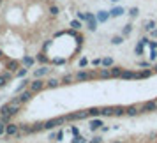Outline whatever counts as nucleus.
I'll return each mask as SVG.
<instances>
[{
  "label": "nucleus",
  "mask_w": 157,
  "mask_h": 143,
  "mask_svg": "<svg viewBox=\"0 0 157 143\" xmlns=\"http://www.w3.org/2000/svg\"><path fill=\"white\" fill-rule=\"evenodd\" d=\"M97 21H106L108 18H109V13H106V11H101V13H97Z\"/></svg>",
  "instance_id": "28"
},
{
  "label": "nucleus",
  "mask_w": 157,
  "mask_h": 143,
  "mask_svg": "<svg viewBox=\"0 0 157 143\" xmlns=\"http://www.w3.org/2000/svg\"><path fill=\"white\" fill-rule=\"evenodd\" d=\"M102 126H104V122L101 120V117H95V118H92V120H90V131H92V133L99 131Z\"/></svg>",
  "instance_id": "12"
},
{
  "label": "nucleus",
  "mask_w": 157,
  "mask_h": 143,
  "mask_svg": "<svg viewBox=\"0 0 157 143\" xmlns=\"http://www.w3.org/2000/svg\"><path fill=\"white\" fill-rule=\"evenodd\" d=\"M20 131H21L23 134H34V131H32V124H20Z\"/></svg>",
  "instance_id": "18"
},
{
  "label": "nucleus",
  "mask_w": 157,
  "mask_h": 143,
  "mask_svg": "<svg viewBox=\"0 0 157 143\" xmlns=\"http://www.w3.org/2000/svg\"><path fill=\"white\" fill-rule=\"evenodd\" d=\"M20 62H21V65H25L27 69H30V67L34 65V62H36V58H34V57H29V55H27V57H23Z\"/></svg>",
  "instance_id": "17"
},
{
  "label": "nucleus",
  "mask_w": 157,
  "mask_h": 143,
  "mask_svg": "<svg viewBox=\"0 0 157 143\" xmlns=\"http://www.w3.org/2000/svg\"><path fill=\"white\" fill-rule=\"evenodd\" d=\"M92 65H94V67H99V65H102V58H94Z\"/></svg>",
  "instance_id": "40"
},
{
  "label": "nucleus",
  "mask_w": 157,
  "mask_h": 143,
  "mask_svg": "<svg viewBox=\"0 0 157 143\" xmlns=\"http://www.w3.org/2000/svg\"><path fill=\"white\" fill-rule=\"evenodd\" d=\"M148 41H150V39H147V37H145V39H141V43H138V44H136L134 53L138 55V57H141V55H143V50H145V44H148Z\"/></svg>",
  "instance_id": "13"
},
{
  "label": "nucleus",
  "mask_w": 157,
  "mask_h": 143,
  "mask_svg": "<svg viewBox=\"0 0 157 143\" xmlns=\"http://www.w3.org/2000/svg\"><path fill=\"white\" fill-rule=\"evenodd\" d=\"M88 143H102V138L101 136H94L92 140H88Z\"/></svg>",
  "instance_id": "41"
},
{
  "label": "nucleus",
  "mask_w": 157,
  "mask_h": 143,
  "mask_svg": "<svg viewBox=\"0 0 157 143\" xmlns=\"http://www.w3.org/2000/svg\"><path fill=\"white\" fill-rule=\"evenodd\" d=\"M111 143H124V141H111Z\"/></svg>",
  "instance_id": "52"
},
{
  "label": "nucleus",
  "mask_w": 157,
  "mask_h": 143,
  "mask_svg": "<svg viewBox=\"0 0 157 143\" xmlns=\"http://www.w3.org/2000/svg\"><path fill=\"white\" fill-rule=\"evenodd\" d=\"M69 25H71V29H74V30H79L81 27H83V23L79 21V20H72V21L69 23Z\"/></svg>",
  "instance_id": "33"
},
{
  "label": "nucleus",
  "mask_w": 157,
  "mask_h": 143,
  "mask_svg": "<svg viewBox=\"0 0 157 143\" xmlns=\"http://www.w3.org/2000/svg\"><path fill=\"white\" fill-rule=\"evenodd\" d=\"M86 64H88V60H86L85 57H83V58H79V67H86Z\"/></svg>",
  "instance_id": "43"
},
{
  "label": "nucleus",
  "mask_w": 157,
  "mask_h": 143,
  "mask_svg": "<svg viewBox=\"0 0 157 143\" xmlns=\"http://www.w3.org/2000/svg\"><path fill=\"white\" fill-rule=\"evenodd\" d=\"M88 110H79V111H74V113H67L65 115V120L67 122H74V120H85L88 118Z\"/></svg>",
  "instance_id": "3"
},
{
  "label": "nucleus",
  "mask_w": 157,
  "mask_h": 143,
  "mask_svg": "<svg viewBox=\"0 0 157 143\" xmlns=\"http://www.w3.org/2000/svg\"><path fill=\"white\" fill-rule=\"evenodd\" d=\"M113 65V58L111 57H104L102 58V67H111Z\"/></svg>",
  "instance_id": "35"
},
{
  "label": "nucleus",
  "mask_w": 157,
  "mask_h": 143,
  "mask_svg": "<svg viewBox=\"0 0 157 143\" xmlns=\"http://www.w3.org/2000/svg\"><path fill=\"white\" fill-rule=\"evenodd\" d=\"M2 57H4V55H2V50H0V58H2Z\"/></svg>",
  "instance_id": "51"
},
{
  "label": "nucleus",
  "mask_w": 157,
  "mask_h": 143,
  "mask_svg": "<svg viewBox=\"0 0 157 143\" xmlns=\"http://www.w3.org/2000/svg\"><path fill=\"white\" fill-rule=\"evenodd\" d=\"M72 81H76L72 74H64V76L60 78V83H62V85H71Z\"/></svg>",
  "instance_id": "22"
},
{
  "label": "nucleus",
  "mask_w": 157,
  "mask_h": 143,
  "mask_svg": "<svg viewBox=\"0 0 157 143\" xmlns=\"http://www.w3.org/2000/svg\"><path fill=\"white\" fill-rule=\"evenodd\" d=\"M13 78H14V74H13V72H9V71L0 72V88H2V87H6Z\"/></svg>",
  "instance_id": "9"
},
{
  "label": "nucleus",
  "mask_w": 157,
  "mask_h": 143,
  "mask_svg": "<svg viewBox=\"0 0 157 143\" xmlns=\"http://www.w3.org/2000/svg\"><path fill=\"white\" fill-rule=\"evenodd\" d=\"M29 88H30V92L32 94H37V92H41V90L46 88V81H44L43 78H36L34 81H30Z\"/></svg>",
  "instance_id": "4"
},
{
  "label": "nucleus",
  "mask_w": 157,
  "mask_h": 143,
  "mask_svg": "<svg viewBox=\"0 0 157 143\" xmlns=\"http://www.w3.org/2000/svg\"><path fill=\"white\" fill-rule=\"evenodd\" d=\"M111 2H118V0H111Z\"/></svg>",
  "instance_id": "53"
},
{
  "label": "nucleus",
  "mask_w": 157,
  "mask_h": 143,
  "mask_svg": "<svg viewBox=\"0 0 157 143\" xmlns=\"http://www.w3.org/2000/svg\"><path fill=\"white\" fill-rule=\"evenodd\" d=\"M152 111H157V101L155 99H150L140 106V113H152Z\"/></svg>",
  "instance_id": "5"
},
{
  "label": "nucleus",
  "mask_w": 157,
  "mask_h": 143,
  "mask_svg": "<svg viewBox=\"0 0 157 143\" xmlns=\"http://www.w3.org/2000/svg\"><path fill=\"white\" fill-rule=\"evenodd\" d=\"M27 67H20V71L16 72V76H18V78H25V76H27Z\"/></svg>",
  "instance_id": "38"
},
{
  "label": "nucleus",
  "mask_w": 157,
  "mask_h": 143,
  "mask_svg": "<svg viewBox=\"0 0 157 143\" xmlns=\"http://www.w3.org/2000/svg\"><path fill=\"white\" fill-rule=\"evenodd\" d=\"M2 134H6V124L4 122H0V136Z\"/></svg>",
  "instance_id": "45"
},
{
  "label": "nucleus",
  "mask_w": 157,
  "mask_h": 143,
  "mask_svg": "<svg viewBox=\"0 0 157 143\" xmlns=\"http://www.w3.org/2000/svg\"><path fill=\"white\" fill-rule=\"evenodd\" d=\"M129 14H131V16H136V14H138V7H132L131 11H129Z\"/></svg>",
  "instance_id": "47"
},
{
  "label": "nucleus",
  "mask_w": 157,
  "mask_h": 143,
  "mask_svg": "<svg viewBox=\"0 0 157 143\" xmlns=\"http://www.w3.org/2000/svg\"><path fill=\"white\" fill-rule=\"evenodd\" d=\"M113 110H115V106L101 108V117H113Z\"/></svg>",
  "instance_id": "20"
},
{
  "label": "nucleus",
  "mask_w": 157,
  "mask_h": 143,
  "mask_svg": "<svg viewBox=\"0 0 157 143\" xmlns=\"http://www.w3.org/2000/svg\"><path fill=\"white\" fill-rule=\"evenodd\" d=\"M120 78L122 79H140V71H129V69H124Z\"/></svg>",
  "instance_id": "10"
},
{
  "label": "nucleus",
  "mask_w": 157,
  "mask_h": 143,
  "mask_svg": "<svg viewBox=\"0 0 157 143\" xmlns=\"http://www.w3.org/2000/svg\"><path fill=\"white\" fill-rule=\"evenodd\" d=\"M71 133H72V134H74V136H76V134H79V131H78V127H72V129H71Z\"/></svg>",
  "instance_id": "48"
},
{
  "label": "nucleus",
  "mask_w": 157,
  "mask_h": 143,
  "mask_svg": "<svg viewBox=\"0 0 157 143\" xmlns=\"http://www.w3.org/2000/svg\"><path fill=\"white\" fill-rule=\"evenodd\" d=\"M29 85H30V79H29V78H27V79H23L21 83H20V87H18V94L23 92V90H25V88H27Z\"/></svg>",
  "instance_id": "32"
},
{
  "label": "nucleus",
  "mask_w": 157,
  "mask_h": 143,
  "mask_svg": "<svg viewBox=\"0 0 157 143\" xmlns=\"http://www.w3.org/2000/svg\"><path fill=\"white\" fill-rule=\"evenodd\" d=\"M152 71H154V72H157V64L154 65V69H152Z\"/></svg>",
  "instance_id": "50"
},
{
  "label": "nucleus",
  "mask_w": 157,
  "mask_h": 143,
  "mask_svg": "<svg viewBox=\"0 0 157 143\" xmlns=\"http://www.w3.org/2000/svg\"><path fill=\"white\" fill-rule=\"evenodd\" d=\"M109 71H111V78H120L122 72H124V67H120V65H111Z\"/></svg>",
  "instance_id": "16"
},
{
  "label": "nucleus",
  "mask_w": 157,
  "mask_h": 143,
  "mask_svg": "<svg viewBox=\"0 0 157 143\" xmlns=\"http://www.w3.org/2000/svg\"><path fill=\"white\" fill-rule=\"evenodd\" d=\"M131 32H132V25L129 23V25H125V27L122 29V36H124V37H127V36H131Z\"/></svg>",
  "instance_id": "30"
},
{
  "label": "nucleus",
  "mask_w": 157,
  "mask_h": 143,
  "mask_svg": "<svg viewBox=\"0 0 157 143\" xmlns=\"http://www.w3.org/2000/svg\"><path fill=\"white\" fill-rule=\"evenodd\" d=\"M125 115V106H115L113 117H124Z\"/></svg>",
  "instance_id": "24"
},
{
  "label": "nucleus",
  "mask_w": 157,
  "mask_h": 143,
  "mask_svg": "<svg viewBox=\"0 0 157 143\" xmlns=\"http://www.w3.org/2000/svg\"><path fill=\"white\" fill-rule=\"evenodd\" d=\"M53 64L55 65H62V64H65V60L64 58H57V60H53Z\"/></svg>",
  "instance_id": "44"
},
{
  "label": "nucleus",
  "mask_w": 157,
  "mask_h": 143,
  "mask_svg": "<svg viewBox=\"0 0 157 143\" xmlns=\"http://www.w3.org/2000/svg\"><path fill=\"white\" fill-rule=\"evenodd\" d=\"M50 71H51V69L48 67V65H41L39 69H36V71H34V76H36V78H43V76H46Z\"/></svg>",
  "instance_id": "14"
},
{
  "label": "nucleus",
  "mask_w": 157,
  "mask_h": 143,
  "mask_svg": "<svg viewBox=\"0 0 157 143\" xmlns=\"http://www.w3.org/2000/svg\"><path fill=\"white\" fill-rule=\"evenodd\" d=\"M150 36H152V37H155V39H157V29L152 30V32H150Z\"/></svg>",
  "instance_id": "49"
},
{
  "label": "nucleus",
  "mask_w": 157,
  "mask_h": 143,
  "mask_svg": "<svg viewBox=\"0 0 157 143\" xmlns=\"http://www.w3.org/2000/svg\"><path fill=\"white\" fill-rule=\"evenodd\" d=\"M18 133H20V124H14V122H9V124H6V136H9V138H14Z\"/></svg>",
  "instance_id": "6"
},
{
  "label": "nucleus",
  "mask_w": 157,
  "mask_h": 143,
  "mask_svg": "<svg viewBox=\"0 0 157 143\" xmlns=\"http://www.w3.org/2000/svg\"><path fill=\"white\" fill-rule=\"evenodd\" d=\"M138 113H140V106H138V104L125 106V115H127V117H136Z\"/></svg>",
  "instance_id": "15"
},
{
  "label": "nucleus",
  "mask_w": 157,
  "mask_h": 143,
  "mask_svg": "<svg viewBox=\"0 0 157 143\" xmlns=\"http://www.w3.org/2000/svg\"><path fill=\"white\" fill-rule=\"evenodd\" d=\"M124 43V36H113L111 37V44H115V46H118V44Z\"/></svg>",
  "instance_id": "31"
},
{
  "label": "nucleus",
  "mask_w": 157,
  "mask_h": 143,
  "mask_svg": "<svg viewBox=\"0 0 157 143\" xmlns=\"http://www.w3.org/2000/svg\"><path fill=\"white\" fill-rule=\"evenodd\" d=\"M36 60H37V62H39L41 65H48V64H50V58L46 57L44 53H39V55L36 57Z\"/></svg>",
  "instance_id": "23"
},
{
  "label": "nucleus",
  "mask_w": 157,
  "mask_h": 143,
  "mask_svg": "<svg viewBox=\"0 0 157 143\" xmlns=\"http://www.w3.org/2000/svg\"><path fill=\"white\" fill-rule=\"evenodd\" d=\"M20 65H21V62L20 60H14V58H9V60H6V69H7L9 72H18L20 71Z\"/></svg>",
  "instance_id": "7"
},
{
  "label": "nucleus",
  "mask_w": 157,
  "mask_h": 143,
  "mask_svg": "<svg viewBox=\"0 0 157 143\" xmlns=\"http://www.w3.org/2000/svg\"><path fill=\"white\" fill-rule=\"evenodd\" d=\"M65 115H62V117H57V118H50V120L44 122V131H53L55 127H58V126H64L65 124Z\"/></svg>",
  "instance_id": "1"
},
{
  "label": "nucleus",
  "mask_w": 157,
  "mask_h": 143,
  "mask_svg": "<svg viewBox=\"0 0 157 143\" xmlns=\"http://www.w3.org/2000/svg\"><path fill=\"white\" fill-rule=\"evenodd\" d=\"M20 108L21 106H16V104L6 102L4 106H0V115H11V117H16V115L20 113Z\"/></svg>",
  "instance_id": "2"
},
{
  "label": "nucleus",
  "mask_w": 157,
  "mask_h": 143,
  "mask_svg": "<svg viewBox=\"0 0 157 143\" xmlns=\"http://www.w3.org/2000/svg\"><path fill=\"white\" fill-rule=\"evenodd\" d=\"M152 74H154L152 69H143V71H140V79H147V78H150Z\"/></svg>",
  "instance_id": "26"
},
{
  "label": "nucleus",
  "mask_w": 157,
  "mask_h": 143,
  "mask_svg": "<svg viewBox=\"0 0 157 143\" xmlns=\"http://www.w3.org/2000/svg\"><path fill=\"white\" fill-rule=\"evenodd\" d=\"M62 83H60V79L57 78H50L48 81H46V88H57V87H60Z\"/></svg>",
  "instance_id": "21"
},
{
  "label": "nucleus",
  "mask_w": 157,
  "mask_h": 143,
  "mask_svg": "<svg viewBox=\"0 0 157 143\" xmlns=\"http://www.w3.org/2000/svg\"><path fill=\"white\" fill-rule=\"evenodd\" d=\"M74 79L79 81V83H81V81H90V71H83V69H81V71H78L74 74Z\"/></svg>",
  "instance_id": "11"
},
{
  "label": "nucleus",
  "mask_w": 157,
  "mask_h": 143,
  "mask_svg": "<svg viewBox=\"0 0 157 143\" xmlns=\"http://www.w3.org/2000/svg\"><path fill=\"white\" fill-rule=\"evenodd\" d=\"M50 14L51 16H58V13H60V9H58V6H50Z\"/></svg>",
  "instance_id": "37"
},
{
  "label": "nucleus",
  "mask_w": 157,
  "mask_h": 143,
  "mask_svg": "<svg viewBox=\"0 0 157 143\" xmlns=\"http://www.w3.org/2000/svg\"><path fill=\"white\" fill-rule=\"evenodd\" d=\"M155 58H157V51H155V48H154V50H150V60L154 62Z\"/></svg>",
  "instance_id": "42"
},
{
  "label": "nucleus",
  "mask_w": 157,
  "mask_h": 143,
  "mask_svg": "<svg viewBox=\"0 0 157 143\" xmlns=\"http://www.w3.org/2000/svg\"><path fill=\"white\" fill-rule=\"evenodd\" d=\"M62 138H64V131L60 129V131H57V136H55V141H62Z\"/></svg>",
  "instance_id": "39"
},
{
  "label": "nucleus",
  "mask_w": 157,
  "mask_h": 143,
  "mask_svg": "<svg viewBox=\"0 0 157 143\" xmlns=\"http://www.w3.org/2000/svg\"><path fill=\"white\" fill-rule=\"evenodd\" d=\"M154 29H155V21H154V20H150V21L145 23V30H147V32H152Z\"/></svg>",
  "instance_id": "34"
},
{
  "label": "nucleus",
  "mask_w": 157,
  "mask_h": 143,
  "mask_svg": "<svg viewBox=\"0 0 157 143\" xmlns=\"http://www.w3.org/2000/svg\"><path fill=\"white\" fill-rule=\"evenodd\" d=\"M122 13H125L122 7H115V9L109 11V16H111V18H118V16H122Z\"/></svg>",
  "instance_id": "25"
},
{
  "label": "nucleus",
  "mask_w": 157,
  "mask_h": 143,
  "mask_svg": "<svg viewBox=\"0 0 157 143\" xmlns=\"http://www.w3.org/2000/svg\"><path fill=\"white\" fill-rule=\"evenodd\" d=\"M109 78H111V71H109L108 67L99 69V79H109Z\"/></svg>",
  "instance_id": "19"
},
{
  "label": "nucleus",
  "mask_w": 157,
  "mask_h": 143,
  "mask_svg": "<svg viewBox=\"0 0 157 143\" xmlns=\"http://www.w3.org/2000/svg\"><path fill=\"white\" fill-rule=\"evenodd\" d=\"M32 131H34V134L39 133V131H44V122H36V124H32Z\"/></svg>",
  "instance_id": "27"
},
{
  "label": "nucleus",
  "mask_w": 157,
  "mask_h": 143,
  "mask_svg": "<svg viewBox=\"0 0 157 143\" xmlns=\"http://www.w3.org/2000/svg\"><path fill=\"white\" fill-rule=\"evenodd\" d=\"M32 95H34V94L30 92V88H25V90L20 92L16 97H18V101H20V104H25V102H29V101L32 99Z\"/></svg>",
  "instance_id": "8"
},
{
  "label": "nucleus",
  "mask_w": 157,
  "mask_h": 143,
  "mask_svg": "<svg viewBox=\"0 0 157 143\" xmlns=\"http://www.w3.org/2000/svg\"><path fill=\"white\" fill-rule=\"evenodd\" d=\"M88 140H86L85 136H81V134H76L74 136V140H72V143H86Z\"/></svg>",
  "instance_id": "36"
},
{
  "label": "nucleus",
  "mask_w": 157,
  "mask_h": 143,
  "mask_svg": "<svg viewBox=\"0 0 157 143\" xmlns=\"http://www.w3.org/2000/svg\"><path fill=\"white\" fill-rule=\"evenodd\" d=\"M138 65H140V67H141V69H148V62H138Z\"/></svg>",
  "instance_id": "46"
},
{
  "label": "nucleus",
  "mask_w": 157,
  "mask_h": 143,
  "mask_svg": "<svg viewBox=\"0 0 157 143\" xmlns=\"http://www.w3.org/2000/svg\"><path fill=\"white\" fill-rule=\"evenodd\" d=\"M88 115H90L92 118H95V117H101V108H90V110H88Z\"/></svg>",
  "instance_id": "29"
}]
</instances>
